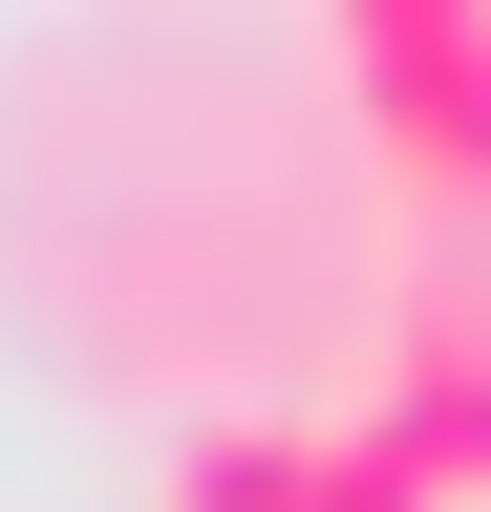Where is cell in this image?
Here are the masks:
<instances>
[{
	"mask_svg": "<svg viewBox=\"0 0 491 512\" xmlns=\"http://www.w3.org/2000/svg\"><path fill=\"white\" fill-rule=\"evenodd\" d=\"M299 86L363 150L385 235H491V0H321Z\"/></svg>",
	"mask_w": 491,
	"mask_h": 512,
	"instance_id": "1",
	"label": "cell"
},
{
	"mask_svg": "<svg viewBox=\"0 0 491 512\" xmlns=\"http://www.w3.org/2000/svg\"><path fill=\"white\" fill-rule=\"evenodd\" d=\"M427 512H491V235H385L363 299V406H342Z\"/></svg>",
	"mask_w": 491,
	"mask_h": 512,
	"instance_id": "2",
	"label": "cell"
},
{
	"mask_svg": "<svg viewBox=\"0 0 491 512\" xmlns=\"http://www.w3.org/2000/svg\"><path fill=\"white\" fill-rule=\"evenodd\" d=\"M171 512H427L342 406H214L171 427Z\"/></svg>",
	"mask_w": 491,
	"mask_h": 512,
	"instance_id": "3",
	"label": "cell"
}]
</instances>
